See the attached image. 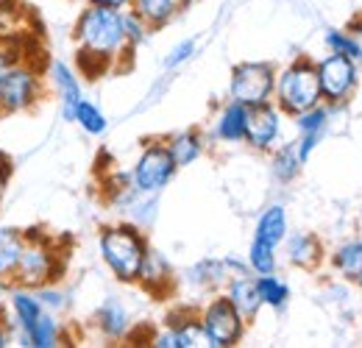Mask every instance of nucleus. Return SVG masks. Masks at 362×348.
<instances>
[{
    "instance_id": "obj_20",
    "label": "nucleus",
    "mask_w": 362,
    "mask_h": 348,
    "mask_svg": "<svg viewBox=\"0 0 362 348\" xmlns=\"http://www.w3.org/2000/svg\"><path fill=\"white\" fill-rule=\"evenodd\" d=\"M98 323H100V329H103L109 337H120V335L126 332V326H129V312L123 309L120 301L109 298L106 304L100 306V312H98Z\"/></svg>"
},
{
    "instance_id": "obj_16",
    "label": "nucleus",
    "mask_w": 362,
    "mask_h": 348,
    "mask_svg": "<svg viewBox=\"0 0 362 348\" xmlns=\"http://www.w3.org/2000/svg\"><path fill=\"white\" fill-rule=\"evenodd\" d=\"M284 234H287V218H284V207H271L259 223H257V240H262V243H268V245H279L281 240H284Z\"/></svg>"
},
{
    "instance_id": "obj_27",
    "label": "nucleus",
    "mask_w": 362,
    "mask_h": 348,
    "mask_svg": "<svg viewBox=\"0 0 362 348\" xmlns=\"http://www.w3.org/2000/svg\"><path fill=\"white\" fill-rule=\"evenodd\" d=\"M323 126H326V109L313 106V109H307V112L298 115V131L301 134H315V137H320Z\"/></svg>"
},
{
    "instance_id": "obj_33",
    "label": "nucleus",
    "mask_w": 362,
    "mask_h": 348,
    "mask_svg": "<svg viewBox=\"0 0 362 348\" xmlns=\"http://www.w3.org/2000/svg\"><path fill=\"white\" fill-rule=\"evenodd\" d=\"M349 40L354 45V50H357V59H362V17L351 25V31H349Z\"/></svg>"
},
{
    "instance_id": "obj_23",
    "label": "nucleus",
    "mask_w": 362,
    "mask_h": 348,
    "mask_svg": "<svg viewBox=\"0 0 362 348\" xmlns=\"http://www.w3.org/2000/svg\"><path fill=\"white\" fill-rule=\"evenodd\" d=\"M334 267L346 276V279H357L362 276V243H349L334 254Z\"/></svg>"
},
{
    "instance_id": "obj_25",
    "label": "nucleus",
    "mask_w": 362,
    "mask_h": 348,
    "mask_svg": "<svg viewBox=\"0 0 362 348\" xmlns=\"http://www.w3.org/2000/svg\"><path fill=\"white\" fill-rule=\"evenodd\" d=\"M273 245L268 243H262V240H257L254 237V243H251V251H248V260H251V267L259 273V276H265V273H273L276 270V257H273Z\"/></svg>"
},
{
    "instance_id": "obj_29",
    "label": "nucleus",
    "mask_w": 362,
    "mask_h": 348,
    "mask_svg": "<svg viewBox=\"0 0 362 348\" xmlns=\"http://www.w3.org/2000/svg\"><path fill=\"white\" fill-rule=\"evenodd\" d=\"M37 293V298H40V304L45 306L50 315H56V312H62L64 306H67V296L62 293V290H56V287H50V284H45V287H40V290H34Z\"/></svg>"
},
{
    "instance_id": "obj_32",
    "label": "nucleus",
    "mask_w": 362,
    "mask_h": 348,
    "mask_svg": "<svg viewBox=\"0 0 362 348\" xmlns=\"http://www.w3.org/2000/svg\"><path fill=\"white\" fill-rule=\"evenodd\" d=\"M192 50H195V42L192 40H187V42H181L179 47H173V53L165 59V64L168 67H176V64H181V62H187L189 56H192Z\"/></svg>"
},
{
    "instance_id": "obj_13",
    "label": "nucleus",
    "mask_w": 362,
    "mask_h": 348,
    "mask_svg": "<svg viewBox=\"0 0 362 348\" xmlns=\"http://www.w3.org/2000/svg\"><path fill=\"white\" fill-rule=\"evenodd\" d=\"M11 309H14V320H17V326H20V337L28 335V332L34 329V323H37V320L42 318V312H45V306L40 304L37 293H34V290H25V287H17V290L11 293Z\"/></svg>"
},
{
    "instance_id": "obj_4",
    "label": "nucleus",
    "mask_w": 362,
    "mask_h": 348,
    "mask_svg": "<svg viewBox=\"0 0 362 348\" xmlns=\"http://www.w3.org/2000/svg\"><path fill=\"white\" fill-rule=\"evenodd\" d=\"M279 106L290 115H301L307 109L317 106L320 100V81H317V67L310 59H296L279 79Z\"/></svg>"
},
{
    "instance_id": "obj_31",
    "label": "nucleus",
    "mask_w": 362,
    "mask_h": 348,
    "mask_svg": "<svg viewBox=\"0 0 362 348\" xmlns=\"http://www.w3.org/2000/svg\"><path fill=\"white\" fill-rule=\"evenodd\" d=\"M11 64H20V56L14 53V47L8 45V40L0 37V79L6 76V70H8Z\"/></svg>"
},
{
    "instance_id": "obj_18",
    "label": "nucleus",
    "mask_w": 362,
    "mask_h": 348,
    "mask_svg": "<svg viewBox=\"0 0 362 348\" xmlns=\"http://www.w3.org/2000/svg\"><path fill=\"white\" fill-rule=\"evenodd\" d=\"M168 151H170L176 168H187L201 156V137L195 131H184L168 142Z\"/></svg>"
},
{
    "instance_id": "obj_5",
    "label": "nucleus",
    "mask_w": 362,
    "mask_h": 348,
    "mask_svg": "<svg viewBox=\"0 0 362 348\" xmlns=\"http://www.w3.org/2000/svg\"><path fill=\"white\" fill-rule=\"evenodd\" d=\"M42 95L40 73L28 64H11L0 79V115H14L31 109Z\"/></svg>"
},
{
    "instance_id": "obj_21",
    "label": "nucleus",
    "mask_w": 362,
    "mask_h": 348,
    "mask_svg": "<svg viewBox=\"0 0 362 348\" xmlns=\"http://www.w3.org/2000/svg\"><path fill=\"white\" fill-rule=\"evenodd\" d=\"M134 11L148 25H162L176 11V0H134Z\"/></svg>"
},
{
    "instance_id": "obj_17",
    "label": "nucleus",
    "mask_w": 362,
    "mask_h": 348,
    "mask_svg": "<svg viewBox=\"0 0 362 348\" xmlns=\"http://www.w3.org/2000/svg\"><path fill=\"white\" fill-rule=\"evenodd\" d=\"M20 340H23V346H34V348L59 346V320H56V315H50L45 309L42 318L34 323V329L28 335H23Z\"/></svg>"
},
{
    "instance_id": "obj_8",
    "label": "nucleus",
    "mask_w": 362,
    "mask_h": 348,
    "mask_svg": "<svg viewBox=\"0 0 362 348\" xmlns=\"http://www.w3.org/2000/svg\"><path fill=\"white\" fill-rule=\"evenodd\" d=\"M176 173V162L168 145H148L134 168V187L139 192H159Z\"/></svg>"
},
{
    "instance_id": "obj_19",
    "label": "nucleus",
    "mask_w": 362,
    "mask_h": 348,
    "mask_svg": "<svg viewBox=\"0 0 362 348\" xmlns=\"http://www.w3.org/2000/svg\"><path fill=\"white\" fill-rule=\"evenodd\" d=\"M287 254H290V262L298 265V267H315L317 260H320V245H317L315 237L298 234V237L290 240Z\"/></svg>"
},
{
    "instance_id": "obj_35",
    "label": "nucleus",
    "mask_w": 362,
    "mask_h": 348,
    "mask_svg": "<svg viewBox=\"0 0 362 348\" xmlns=\"http://www.w3.org/2000/svg\"><path fill=\"white\" fill-rule=\"evenodd\" d=\"M8 343H11V335H8V326H6L3 320H0V348H6V346H8Z\"/></svg>"
},
{
    "instance_id": "obj_30",
    "label": "nucleus",
    "mask_w": 362,
    "mask_h": 348,
    "mask_svg": "<svg viewBox=\"0 0 362 348\" xmlns=\"http://www.w3.org/2000/svg\"><path fill=\"white\" fill-rule=\"evenodd\" d=\"M326 42L332 45V50H334V53H343V56H357V50H354L351 40H349V37H343L340 31H329V34H326Z\"/></svg>"
},
{
    "instance_id": "obj_12",
    "label": "nucleus",
    "mask_w": 362,
    "mask_h": 348,
    "mask_svg": "<svg viewBox=\"0 0 362 348\" xmlns=\"http://www.w3.org/2000/svg\"><path fill=\"white\" fill-rule=\"evenodd\" d=\"M226 298L234 304V309L240 312V318H243V320H251V318L259 312V306H262L257 282H254V279H248L245 273H243V276H237V279L231 282Z\"/></svg>"
},
{
    "instance_id": "obj_34",
    "label": "nucleus",
    "mask_w": 362,
    "mask_h": 348,
    "mask_svg": "<svg viewBox=\"0 0 362 348\" xmlns=\"http://www.w3.org/2000/svg\"><path fill=\"white\" fill-rule=\"evenodd\" d=\"M95 6H109V8H123V6H129L132 0H90Z\"/></svg>"
},
{
    "instance_id": "obj_24",
    "label": "nucleus",
    "mask_w": 362,
    "mask_h": 348,
    "mask_svg": "<svg viewBox=\"0 0 362 348\" xmlns=\"http://www.w3.org/2000/svg\"><path fill=\"white\" fill-rule=\"evenodd\" d=\"M73 120L87 131V134H95V137H98V134H103L106 126H109V123H106V115H103L95 103L84 100V98H81V103L76 106V117H73Z\"/></svg>"
},
{
    "instance_id": "obj_22",
    "label": "nucleus",
    "mask_w": 362,
    "mask_h": 348,
    "mask_svg": "<svg viewBox=\"0 0 362 348\" xmlns=\"http://www.w3.org/2000/svg\"><path fill=\"white\" fill-rule=\"evenodd\" d=\"M257 287H259V298H262V304L273 306V309L284 306L287 304V298H290V287H287L281 279H276L273 273L259 276V279H257Z\"/></svg>"
},
{
    "instance_id": "obj_2",
    "label": "nucleus",
    "mask_w": 362,
    "mask_h": 348,
    "mask_svg": "<svg viewBox=\"0 0 362 348\" xmlns=\"http://www.w3.org/2000/svg\"><path fill=\"white\" fill-rule=\"evenodd\" d=\"M100 254L120 282H136L148 245L134 226H109L100 231Z\"/></svg>"
},
{
    "instance_id": "obj_11",
    "label": "nucleus",
    "mask_w": 362,
    "mask_h": 348,
    "mask_svg": "<svg viewBox=\"0 0 362 348\" xmlns=\"http://www.w3.org/2000/svg\"><path fill=\"white\" fill-rule=\"evenodd\" d=\"M50 81H53L56 95H59V100H62V112H64V117L73 120V117H76V106H78L81 98H84L76 73H73L64 62H53V64H50Z\"/></svg>"
},
{
    "instance_id": "obj_26",
    "label": "nucleus",
    "mask_w": 362,
    "mask_h": 348,
    "mask_svg": "<svg viewBox=\"0 0 362 348\" xmlns=\"http://www.w3.org/2000/svg\"><path fill=\"white\" fill-rule=\"evenodd\" d=\"M298 168H301V159H298V151L296 148H281L276 153V159H273V170H276V175L281 181H290L293 175L298 173Z\"/></svg>"
},
{
    "instance_id": "obj_6",
    "label": "nucleus",
    "mask_w": 362,
    "mask_h": 348,
    "mask_svg": "<svg viewBox=\"0 0 362 348\" xmlns=\"http://www.w3.org/2000/svg\"><path fill=\"white\" fill-rule=\"evenodd\" d=\"M231 100L243 106H259L268 103L276 89L273 67L265 62H243L231 70Z\"/></svg>"
},
{
    "instance_id": "obj_10",
    "label": "nucleus",
    "mask_w": 362,
    "mask_h": 348,
    "mask_svg": "<svg viewBox=\"0 0 362 348\" xmlns=\"http://www.w3.org/2000/svg\"><path fill=\"white\" fill-rule=\"evenodd\" d=\"M279 134V112L271 103H259V106H248L245 112V139L254 148H268Z\"/></svg>"
},
{
    "instance_id": "obj_3",
    "label": "nucleus",
    "mask_w": 362,
    "mask_h": 348,
    "mask_svg": "<svg viewBox=\"0 0 362 348\" xmlns=\"http://www.w3.org/2000/svg\"><path fill=\"white\" fill-rule=\"evenodd\" d=\"M59 279V254L42 234H25V248L14 267L11 282L25 290H40Z\"/></svg>"
},
{
    "instance_id": "obj_7",
    "label": "nucleus",
    "mask_w": 362,
    "mask_h": 348,
    "mask_svg": "<svg viewBox=\"0 0 362 348\" xmlns=\"http://www.w3.org/2000/svg\"><path fill=\"white\" fill-rule=\"evenodd\" d=\"M201 326H204V332H206L209 346L228 348L240 343L245 320L240 318V312L234 309V304H231L228 298H215L212 304L204 309Z\"/></svg>"
},
{
    "instance_id": "obj_28",
    "label": "nucleus",
    "mask_w": 362,
    "mask_h": 348,
    "mask_svg": "<svg viewBox=\"0 0 362 348\" xmlns=\"http://www.w3.org/2000/svg\"><path fill=\"white\" fill-rule=\"evenodd\" d=\"M120 20H123V34H126V40H129V45H139L142 40H145V20L136 14V11H129V14H120Z\"/></svg>"
},
{
    "instance_id": "obj_9",
    "label": "nucleus",
    "mask_w": 362,
    "mask_h": 348,
    "mask_svg": "<svg viewBox=\"0 0 362 348\" xmlns=\"http://www.w3.org/2000/svg\"><path fill=\"white\" fill-rule=\"evenodd\" d=\"M354 62L351 56H343V53H332L329 59H323L317 64V81H320V95L329 98L332 103L334 100H343L351 87H354Z\"/></svg>"
},
{
    "instance_id": "obj_36",
    "label": "nucleus",
    "mask_w": 362,
    "mask_h": 348,
    "mask_svg": "<svg viewBox=\"0 0 362 348\" xmlns=\"http://www.w3.org/2000/svg\"><path fill=\"white\" fill-rule=\"evenodd\" d=\"M360 284H362V276H360Z\"/></svg>"
},
{
    "instance_id": "obj_14",
    "label": "nucleus",
    "mask_w": 362,
    "mask_h": 348,
    "mask_svg": "<svg viewBox=\"0 0 362 348\" xmlns=\"http://www.w3.org/2000/svg\"><path fill=\"white\" fill-rule=\"evenodd\" d=\"M23 248H25V231L3 226L0 228V282H11Z\"/></svg>"
},
{
    "instance_id": "obj_15",
    "label": "nucleus",
    "mask_w": 362,
    "mask_h": 348,
    "mask_svg": "<svg viewBox=\"0 0 362 348\" xmlns=\"http://www.w3.org/2000/svg\"><path fill=\"white\" fill-rule=\"evenodd\" d=\"M245 112H248V106L231 100L226 109H223L221 120H218V137L226 139V142L245 139Z\"/></svg>"
},
{
    "instance_id": "obj_1",
    "label": "nucleus",
    "mask_w": 362,
    "mask_h": 348,
    "mask_svg": "<svg viewBox=\"0 0 362 348\" xmlns=\"http://www.w3.org/2000/svg\"><path fill=\"white\" fill-rule=\"evenodd\" d=\"M76 42H78V64L87 73L106 70L109 62H115L129 45L123 34L120 11L92 3L76 23Z\"/></svg>"
}]
</instances>
